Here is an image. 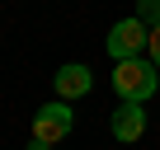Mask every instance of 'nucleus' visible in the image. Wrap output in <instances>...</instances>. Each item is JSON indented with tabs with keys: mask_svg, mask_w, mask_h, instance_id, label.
Listing matches in <instances>:
<instances>
[{
	"mask_svg": "<svg viewBox=\"0 0 160 150\" xmlns=\"http://www.w3.org/2000/svg\"><path fill=\"white\" fill-rule=\"evenodd\" d=\"M113 89L118 99H132V103H146L155 89H160V66L151 56H132V61H113Z\"/></svg>",
	"mask_w": 160,
	"mask_h": 150,
	"instance_id": "obj_1",
	"label": "nucleus"
},
{
	"mask_svg": "<svg viewBox=\"0 0 160 150\" xmlns=\"http://www.w3.org/2000/svg\"><path fill=\"white\" fill-rule=\"evenodd\" d=\"M146 42H151V28L132 14V19H118V24L108 28V42H104V47H108L113 61H132V56L146 52Z\"/></svg>",
	"mask_w": 160,
	"mask_h": 150,
	"instance_id": "obj_2",
	"label": "nucleus"
},
{
	"mask_svg": "<svg viewBox=\"0 0 160 150\" xmlns=\"http://www.w3.org/2000/svg\"><path fill=\"white\" fill-rule=\"evenodd\" d=\"M71 127H75V113H71V103H66V99L42 103V108L33 113V136H38V141H47V145L66 141V136H71Z\"/></svg>",
	"mask_w": 160,
	"mask_h": 150,
	"instance_id": "obj_3",
	"label": "nucleus"
},
{
	"mask_svg": "<svg viewBox=\"0 0 160 150\" xmlns=\"http://www.w3.org/2000/svg\"><path fill=\"white\" fill-rule=\"evenodd\" d=\"M52 89H57V99H85L90 89H94V75H90V66H80V61H71V66H61L57 75H52Z\"/></svg>",
	"mask_w": 160,
	"mask_h": 150,
	"instance_id": "obj_4",
	"label": "nucleus"
},
{
	"mask_svg": "<svg viewBox=\"0 0 160 150\" xmlns=\"http://www.w3.org/2000/svg\"><path fill=\"white\" fill-rule=\"evenodd\" d=\"M108 131H113L118 141H127V145H132V141H141V131H146V108H141V103H132V99H122V103H118V113L108 117Z\"/></svg>",
	"mask_w": 160,
	"mask_h": 150,
	"instance_id": "obj_5",
	"label": "nucleus"
},
{
	"mask_svg": "<svg viewBox=\"0 0 160 150\" xmlns=\"http://www.w3.org/2000/svg\"><path fill=\"white\" fill-rule=\"evenodd\" d=\"M137 19H141L146 28H155V24H160V0H137Z\"/></svg>",
	"mask_w": 160,
	"mask_h": 150,
	"instance_id": "obj_6",
	"label": "nucleus"
},
{
	"mask_svg": "<svg viewBox=\"0 0 160 150\" xmlns=\"http://www.w3.org/2000/svg\"><path fill=\"white\" fill-rule=\"evenodd\" d=\"M146 56H151V61H155V66H160V24H155V28H151V42H146Z\"/></svg>",
	"mask_w": 160,
	"mask_h": 150,
	"instance_id": "obj_7",
	"label": "nucleus"
},
{
	"mask_svg": "<svg viewBox=\"0 0 160 150\" xmlns=\"http://www.w3.org/2000/svg\"><path fill=\"white\" fill-rule=\"evenodd\" d=\"M28 150H52V145H47V141H38V136H33V141H28Z\"/></svg>",
	"mask_w": 160,
	"mask_h": 150,
	"instance_id": "obj_8",
	"label": "nucleus"
}]
</instances>
